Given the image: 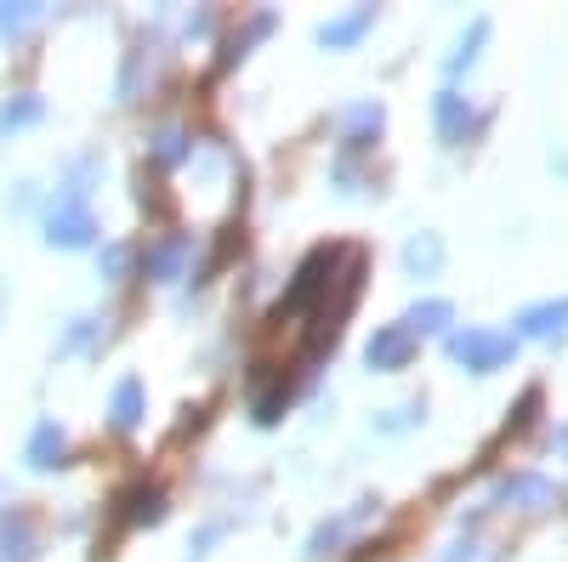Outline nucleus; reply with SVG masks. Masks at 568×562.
Listing matches in <instances>:
<instances>
[{"instance_id":"1","label":"nucleus","mask_w":568,"mask_h":562,"mask_svg":"<svg viewBox=\"0 0 568 562\" xmlns=\"http://www.w3.org/2000/svg\"><path fill=\"white\" fill-rule=\"evenodd\" d=\"M449 352L466 364V369H500L511 358V336H484V330H466L449 341Z\"/></svg>"},{"instance_id":"2","label":"nucleus","mask_w":568,"mask_h":562,"mask_svg":"<svg viewBox=\"0 0 568 562\" xmlns=\"http://www.w3.org/2000/svg\"><path fill=\"white\" fill-rule=\"evenodd\" d=\"M409 352H415V336L404 330V324H387V330H375V341H369V364L375 369H404Z\"/></svg>"},{"instance_id":"3","label":"nucleus","mask_w":568,"mask_h":562,"mask_svg":"<svg viewBox=\"0 0 568 562\" xmlns=\"http://www.w3.org/2000/svg\"><path fill=\"white\" fill-rule=\"evenodd\" d=\"M91 233H98V227H91V216H85L80 200H63V205L52 211V239H58V245H85Z\"/></svg>"},{"instance_id":"4","label":"nucleus","mask_w":568,"mask_h":562,"mask_svg":"<svg viewBox=\"0 0 568 562\" xmlns=\"http://www.w3.org/2000/svg\"><path fill=\"white\" fill-rule=\"evenodd\" d=\"M369 23H375V12L364 7V12H353V18H342V23H329V29H324L318 40H324V45H347V40H358V34H364Z\"/></svg>"},{"instance_id":"5","label":"nucleus","mask_w":568,"mask_h":562,"mask_svg":"<svg viewBox=\"0 0 568 562\" xmlns=\"http://www.w3.org/2000/svg\"><path fill=\"white\" fill-rule=\"evenodd\" d=\"M136 420H142V387H136V381H125V387L114 392V427H125V432H131Z\"/></svg>"},{"instance_id":"6","label":"nucleus","mask_w":568,"mask_h":562,"mask_svg":"<svg viewBox=\"0 0 568 562\" xmlns=\"http://www.w3.org/2000/svg\"><path fill=\"white\" fill-rule=\"evenodd\" d=\"M29 460H34V466H58V460H63V432H58V427H40L34 443H29Z\"/></svg>"},{"instance_id":"7","label":"nucleus","mask_w":568,"mask_h":562,"mask_svg":"<svg viewBox=\"0 0 568 562\" xmlns=\"http://www.w3.org/2000/svg\"><path fill=\"white\" fill-rule=\"evenodd\" d=\"M438 324H449V302H420V307L404 318V330L420 336V330H438Z\"/></svg>"},{"instance_id":"8","label":"nucleus","mask_w":568,"mask_h":562,"mask_svg":"<svg viewBox=\"0 0 568 562\" xmlns=\"http://www.w3.org/2000/svg\"><path fill=\"white\" fill-rule=\"evenodd\" d=\"M466 125H471V109H466L460 98H438V131H444V136H460Z\"/></svg>"},{"instance_id":"9","label":"nucleus","mask_w":568,"mask_h":562,"mask_svg":"<svg viewBox=\"0 0 568 562\" xmlns=\"http://www.w3.org/2000/svg\"><path fill=\"white\" fill-rule=\"evenodd\" d=\"M562 318H568V302H557V307H535V313H524V330H529V336H546V330H557Z\"/></svg>"},{"instance_id":"10","label":"nucleus","mask_w":568,"mask_h":562,"mask_svg":"<svg viewBox=\"0 0 568 562\" xmlns=\"http://www.w3.org/2000/svg\"><path fill=\"white\" fill-rule=\"evenodd\" d=\"M34 114H40V103H18V109L0 114V131H12V125H23V120H34Z\"/></svg>"}]
</instances>
